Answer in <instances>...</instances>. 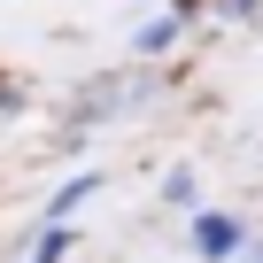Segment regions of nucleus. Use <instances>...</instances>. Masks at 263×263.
Here are the masks:
<instances>
[{"instance_id":"nucleus-2","label":"nucleus","mask_w":263,"mask_h":263,"mask_svg":"<svg viewBox=\"0 0 263 263\" xmlns=\"http://www.w3.org/2000/svg\"><path fill=\"white\" fill-rule=\"evenodd\" d=\"M255 263H263V255H255Z\"/></svg>"},{"instance_id":"nucleus-1","label":"nucleus","mask_w":263,"mask_h":263,"mask_svg":"<svg viewBox=\"0 0 263 263\" xmlns=\"http://www.w3.org/2000/svg\"><path fill=\"white\" fill-rule=\"evenodd\" d=\"M194 240H201V248H209V255H224V248H232V240H240V232H232V224H224V217H201V232H194Z\"/></svg>"}]
</instances>
